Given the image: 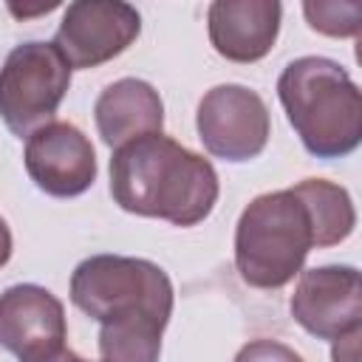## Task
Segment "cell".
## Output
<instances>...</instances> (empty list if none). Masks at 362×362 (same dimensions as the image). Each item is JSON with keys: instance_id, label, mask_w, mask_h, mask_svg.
Masks as SVG:
<instances>
[{"instance_id": "6da1fadb", "label": "cell", "mask_w": 362, "mask_h": 362, "mask_svg": "<svg viewBox=\"0 0 362 362\" xmlns=\"http://www.w3.org/2000/svg\"><path fill=\"white\" fill-rule=\"evenodd\" d=\"M218 192V173L209 158L164 133H150L113 150L110 195L124 212L173 226H195L209 218Z\"/></svg>"}, {"instance_id": "7a4b0ae2", "label": "cell", "mask_w": 362, "mask_h": 362, "mask_svg": "<svg viewBox=\"0 0 362 362\" xmlns=\"http://www.w3.org/2000/svg\"><path fill=\"white\" fill-rule=\"evenodd\" d=\"M277 96L303 147L317 158H342L362 141V93L351 74L328 57L291 59Z\"/></svg>"}, {"instance_id": "3957f363", "label": "cell", "mask_w": 362, "mask_h": 362, "mask_svg": "<svg viewBox=\"0 0 362 362\" xmlns=\"http://www.w3.org/2000/svg\"><path fill=\"white\" fill-rule=\"evenodd\" d=\"M314 249L311 221L303 201L288 189L252 198L235 226V269L252 288H283Z\"/></svg>"}, {"instance_id": "277c9868", "label": "cell", "mask_w": 362, "mask_h": 362, "mask_svg": "<svg viewBox=\"0 0 362 362\" xmlns=\"http://www.w3.org/2000/svg\"><path fill=\"white\" fill-rule=\"evenodd\" d=\"M173 300V280L144 257L93 255L71 274V303L99 325L144 320L167 328Z\"/></svg>"}, {"instance_id": "5b68a950", "label": "cell", "mask_w": 362, "mask_h": 362, "mask_svg": "<svg viewBox=\"0 0 362 362\" xmlns=\"http://www.w3.org/2000/svg\"><path fill=\"white\" fill-rule=\"evenodd\" d=\"M71 88V65L54 42L14 45L0 68V119L14 136H31L54 122Z\"/></svg>"}, {"instance_id": "8992f818", "label": "cell", "mask_w": 362, "mask_h": 362, "mask_svg": "<svg viewBox=\"0 0 362 362\" xmlns=\"http://www.w3.org/2000/svg\"><path fill=\"white\" fill-rule=\"evenodd\" d=\"M195 127L204 150L232 164L257 158L272 136L269 107L246 85H215L206 90L198 102Z\"/></svg>"}, {"instance_id": "52a82bcc", "label": "cell", "mask_w": 362, "mask_h": 362, "mask_svg": "<svg viewBox=\"0 0 362 362\" xmlns=\"http://www.w3.org/2000/svg\"><path fill=\"white\" fill-rule=\"evenodd\" d=\"M141 34V14L122 0H76L65 8L54 45L71 68H96L124 54Z\"/></svg>"}, {"instance_id": "ba28073f", "label": "cell", "mask_w": 362, "mask_h": 362, "mask_svg": "<svg viewBox=\"0 0 362 362\" xmlns=\"http://www.w3.org/2000/svg\"><path fill=\"white\" fill-rule=\"evenodd\" d=\"M294 322L317 339H339L362 325V286L354 266H314L300 272L288 300Z\"/></svg>"}, {"instance_id": "9c48e42d", "label": "cell", "mask_w": 362, "mask_h": 362, "mask_svg": "<svg viewBox=\"0 0 362 362\" xmlns=\"http://www.w3.org/2000/svg\"><path fill=\"white\" fill-rule=\"evenodd\" d=\"M25 170L54 198H74L96 181V150L71 122H48L25 139Z\"/></svg>"}, {"instance_id": "30bf717a", "label": "cell", "mask_w": 362, "mask_h": 362, "mask_svg": "<svg viewBox=\"0 0 362 362\" xmlns=\"http://www.w3.org/2000/svg\"><path fill=\"white\" fill-rule=\"evenodd\" d=\"M62 303L37 283H17L0 294V345L20 362L65 345Z\"/></svg>"}, {"instance_id": "8fae6325", "label": "cell", "mask_w": 362, "mask_h": 362, "mask_svg": "<svg viewBox=\"0 0 362 362\" xmlns=\"http://www.w3.org/2000/svg\"><path fill=\"white\" fill-rule=\"evenodd\" d=\"M280 20L277 0H215L206 11L209 42L229 62H257L274 48Z\"/></svg>"}, {"instance_id": "7c38bea8", "label": "cell", "mask_w": 362, "mask_h": 362, "mask_svg": "<svg viewBox=\"0 0 362 362\" xmlns=\"http://www.w3.org/2000/svg\"><path fill=\"white\" fill-rule=\"evenodd\" d=\"M93 119L102 141L107 147H122L133 139L161 133L164 127V102L158 90L136 76L110 82L93 105Z\"/></svg>"}, {"instance_id": "4fadbf2b", "label": "cell", "mask_w": 362, "mask_h": 362, "mask_svg": "<svg viewBox=\"0 0 362 362\" xmlns=\"http://www.w3.org/2000/svg\"><path fill=\"white\" fill-rule=\"evenodd\" d=\"M291 192L303 201L308 221H311V235L314 246H337L342 243L354 226H356V209L345 187L328 181V178H305L291 187Z\"/></svg>"}, {"instance_id": "5bb4252c", "label": "cell", "mask_w": 362, "mask_h": 362, "mask_svg": "<svg viewBox=\"0 0 362 362\" xmlns=\"http://www.w3.org/2000/svg\"><path fill=\"white\" fill-rule=\"evenodd\" d=\"M164 328L144 320L107 322L99 331V362H158Z\"/></svg>"}, {"instance_id": "9a60e30c", "label": "cell", "mask_w": 362, "mask_h": 362, "mask_svg": "<svg viewBox=\"0 0 362 362\" xmlns=\"http://www.w3.org/2000/svg\"><path fill=\"white\" fill-rule=\"evenodd\" d=\"M303 14L325 37H356L362 31V3L356 0H305Z\"/></svg>"}, {"instance_id": "2e32d148", "label": "cell", "mask_w": 362, "mask_h": 362, "mask_svg": "<svg viewBox=\"0 0 362 362\" xmlns=\"http://www.w3.org/2000/svg\"><path fill=\"white\" fill-rule=\"evenodd\" d=\"M235 362H305L294 348L277 342V339H252L246 342L238 354H235Z\"/></svg>"}, {"instance_id": "e0dca14e", "label": "cell", "mask_w": 362, "mask_h": 362, "mask_svg": "<svg viewBox=\"0 0 362 362\" xmlns=\"http://www.w3.org/2000/svg\"><path fill=\"white\" fill-rule=\"evenodd\" d=\"M334 362H359V331L334 339Z\"/></svg>"}, {"instance_id": "ac0fdd59", "label": "cell", "mask_w": 362, "mask_h": 362, "mask_svg": "<svg viewBox=\"0 0 362 362\" xmlns=\"http://www.w3.org/2000/svg\"><path fill=\"white\" fill-rule=\"evenodd\" d=\"M28 362H90V359H82L79 354H74L71 348H57V351H51V354H42V356H37V359H28Z\"/></svg>"}, {"instance_id": "d6986e66", "label": "cell", "mask_w": 362, "mask_h": 362, "mask_svg": "<svg viewBox=\"0 0 362 362\" xmlns=\"http://www.w3.org/2000/svg\"><path fill=\"white\" fill-rule=\"evenodd\" d=\"M8 257H11V229H8V223L0 218V269L8 263Z\"/></svg>"}, {"instance_id": "ffe728a7", "label": "cell", "mask_w": 362, "mask_h": 362, "mask_svg": "<svg viewBox=\"0 0 362 362\" xmlns=\"http://www.w3.org/2000/svg\"><path fill=\"white\" fill-rule=\"evenodd\" d=\"M8 8H11V14H17V17H28V14H45V11L57 8V3H45V6H40V8H17V6H8Z\"/></svg>"}]
</instances>
